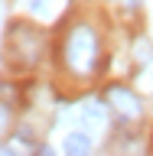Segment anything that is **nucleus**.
Returning <instances> with one entry per match:
<instances>
[{"label":"nucleus","mask_w":153,"mask_h":156,"mask_svg":"<svg viewBox=\"0 0 153 156\" xmlns=\"http://www.w3.org/2000/svg\"><path fill=\"white\" fill-rule=\"evenodd\" d=\"M65 65L75 75H88L98 65V36L91 26H85V23L72 26V33L65 39Z\"/></svg>","instance_id":"obj_1"},{"label":"nucleus","mask_w":153,"mask_h":156,"mask_svg":"<svg viewBox=\"0 0 153 156\" xmlns=\"http://www.w3.org/2000/svg\"><path fill=\"white\" fill-rule=\"evenodd\" d=\"M42 55V36L36 26L26 23H13L7 33V62L13 68H29L36 65V58Z\"/></svg>","instance_id":"obj_2"},{"label":"nucleus","mask_w":153,"mask_h":156,"mask_svg":"<svg viewBox=\"0 0 153 156\" xmlns=\"http://www.w3.org/2000/svg\"><path fill=\"white\" fill-rule=\"evenodd\" d=\"M107 104L114 107L121 117H140V98L124 85H111L107 88Z\"/></svg>","instance_id":"obj_3"},{"label":"nucleus","mask_w":153,"mask_h":156,"mask_svg":"<svg viewBox=\"0 0 153 156\" xmlns=\"http://www.w3.org/2000/svg\"><path fill=\"white\" fill-rule=\"evenodd\" d=\"M62 150H65V156H91V136L82 133V130H75V133L65 136Z\"/></svg>","instance_id":"obj_4"},{"label":"nucleus","mask_w":153,"mask_h":156,"mask_svg":"<svg viewBox=\"0 0 153 156\" xmlns=\"http://www.w3.org/2000/svg\"><path fill=\"white\" fill-rule=\"evenodd\" d=\"M153 58V46H150V39H140L137 42V65H147Z\"/></svg>","instance_id":"obj_5"},{"label":"nucleus","mask_w":153,"mask_h":156,"mask_svg":"<svg viewBox=\"0 0 153 156\" xmlns=\"http://www.w3.org/2000/svg\"><path fill=\"white\" fill-rule=\"evenodd\" d=\"M7 124H10V107H7V104H0V136H3Z\"/></svg>","instance_id":"obj_6"},{"label":"nucleus","mask_w":153,"mask_h":156,"mask_svg":"<svg viewBox=\"0 0 153 156\" xmlns=\"http://www.w3.org/2000/svg\"><path fill=\"white\" fill-rule=\"evenodd\" d=\"M0 156H16V150L13 146H0Z\"/></svg>","instance_id":"obj_7"},{"label":"nucleus","mask_w":153,"mask_h":156,"mask_svg":"<svg viewBox=\"0 0 153 156\" xmlns=\"http://www.w3.org/2000/svg\"><path fill=\"white\" fill-rule=\"evenodd\" d=\"M36 156H56V153H52L49 146H39V153H36Z\"/></svg>","instance_id":"obj_8"},{"label":"nucleus","mask_w":153,"mask_h":156,"mask_svg":"<svg viewBox=\"0 0 153 156\" xmlns=\"http://www.w3.org/2000/svg\"><path fill=\"white\" fill-rule=\"evenodd\" d=\"M124 3H130V7H137V3H140V0H124Z\"/></svg>","instance_id":"obj_9"}]
</instances>
